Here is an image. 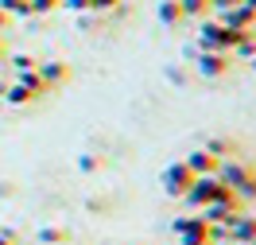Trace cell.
<instances>
[{
    "mask_svg": "<svg viewBox=\"0 0 256 245\" xmlns=\"http://www.w3.org/2000/svg\"><path fill=\"white\" fill-rule=\"evenodd\" d=\"M218 179H222L225 187L240 198V202H252V198H256V171H252L244 160H233V156H229V160H222Z\"/></svg>",
    "mask_w": 256,
    "mask_h": 245,
    "instance_id": "6da1fadb",
    "label": "cell"
},
{
    "mask_svg": "<svg viewBox=\"0 0 256 245\" xmlns=\"http://www.w3.org/2000/svg\"><path fill=\"white\" fill-rule=\"evenodd\" d=\"M175 237L178 245H214L225 237V229L210 226L202 214H182V218H175Z\"/></svg>",
    "mask_w": 256,
    "mask_h": 245,
    "instance_id": "7a4b0ae2",
    "label": "cell"
},
{
    "mask_svg": "<svg viewBox=\"0 0 256 245\" xmlns=\"http://www.w3.org/2000/svg\"><path fill=\"white\" fill-rule=\"evenodd\" d=\"M218 195H225V183L218 179V175H198V179L190 183V191H186L182 198H186V206L198 214L202 206H206V202H214Z\"/></svg>",
    "mask_w": 256,
    "mask_h": 245,
    "instance_id": "3957f363",
    "label": "cell"
},
{
    "mask_svg": "<svg viewBox=\"0 0 256 245\" xmlns=\"http://www.w3.org/2000/svg\"><path fill=\"white\" fill-rule=\"evenodd\" d=\"M198 179L190 167H186V160H175V163H167L163 167V175H160V183H163V191L171 198H182L186 191H190V183Z\"/></svg>",
    "mask_w": 256,
    "mask_h": 245,
    "instance_id": "277c9868",
    "label": "cell"
},
{
    "mask_svg": "<svg viewBox=\"0 0 256 245\" xmlns=\"http://www.w3.org/2000/svg\"><path fill=\"white\" fill-rule=\"evenodd\" d=\"M225 237L233 245H248V241H256V218H248V214H233L229 222H225Z\"/></svg>",
    "mask_w": 256,
    "mask_h": 245,
    "instance_id": "5b68a950",
    "label": "cell"
},
{
    "mask_svg": "<svg viewBox=\"0 0 256 245\" xmlns=\"http://www.w3.org/2000/svg\"><path fill=\"white\" fill-rule=\"evenodd\" d=\"M186 167H190L194 175H218L222 160H218V156H210L206 148H194L190 156H186Z\"/></svg>",
    "mask_w": 256,
    "mask_h": 245,
    "instance_id": "8992f818",
    "label": "cell"
},
{
    "mask_svg": "<svg viewBox=\"0 0 256 245\" xmlns=\"http://www.w3.org/2000/svg\"><path fill=\"white\" fill-rule=\"evenodd\" d=\"M198 70H202L206 78L225 74V55H218V51H202V55H198Z\"/></svg>",
    "mask_w": 256,
    "mask_h": 245,
    "instance_id": "52a82bcc",
    "label": "cell"
},
{
    "mask_svg": "<svg viewBox=\"0 0 256 245\" xmlns=\"http://www.w3.org/2000/svg\"><path fill=\"white\" fill-rule=\"evenodd\" d=\"M35 74L47 82V86H58V82H66V66H62V63H39V70H35Z\"/></svg>",
    "mask_w": 256,
    "mask_h": 245,
    "instance_id": "ba28073f",
    "label": "cell"
},
{
    "mask_svg": "<svg viewBox=\"0 0 256 245\" xmlns=\"http://www.w3.org/2000/svg\"><path fill=\"white\" fill-rule=\"evenodd\" d=\"M0 94H4V98L12 101V105H28V101H35V94L28 90V86H24V82H16V86H4Z\"/></svg>",
    "mask_w": 256,
    "mask_h": 245,
    "instance_id": "9c48e42d",
    "label": "cell"
},
{
    "mask_svg": "<svg viewBox=\"0 0 256 245\" xmlns=\"http://www.w3.org/2000/svg\"><path fill=\"white\" fill-rule=\"evenodd\" d=\"M202 148H206L210 156H218V160H229V156H233V144H229V140H222V136H210Z\"/></svg>",
    "mask_w": 256,
    "mask_h": 245,
    "instance_id": "30bf717a",
    "label": "cell"
},
{
    "mask_svg": "<svg viewBox=\"0 0 256 245\" xmlns=\"http://www.w3.org/2000/svg\"><path fill=\"white\" fill-rule=\"evenodd\" d=\"M182 16H186V12H182V4H178V0H167V4H163V20H167V24H171V20L178 24Z\"/></svg>",
    "mask_w": 256,
    "mask_h": 245,
    "instance_id": "8fae6325",
    "label": "cell"
},
{
    "mask_svg": "<svg viewBox=\"0 0 256 245\" xmlns=\"http://www.w3.org/2000/svg\"><path fill=\"white\" fill-rule=\"evenodd\" d=\"M66 237H70V233L58 229V226H43L39 229V241H66Z\"/></svg>",
    "mask_w": 256,
    "mask_h": 245,
    "instance_id": "7c38bea8",
    "label": "cell"
},
{
    "mask_svg": "<svg viewBox=\"0 0 256 245\" xmlns=\"http://www.w3.org/2000/svg\"><path fill=\"white\" fill-rule=\"evenodd\" d=\"M12 66H16V74H28V70H35V59H32V55H16Z\"/></svg>",
    "mask_w": 256,
    "mask_h": 245,
    "instance_id": "4fadbf2b",
    "label": "cell"
},
{
    "mask_svg": "<svg viewBox=\"0 0 256 245\" xmlns=\"http://www.w3.org/2000/svg\"><path fill=\"white\" fill-rule=\"evenodd\" d=\"M82 171H97V156H82Z\"/></svg>",
    "mask_w": 256,
    "mask_h": 245,
    "instance_id": "5bb4252c",
    "label": "cell"
},
{
    "mask_svg": "<svg viewBox=\"0 0 256 245\" xmlns=\"http://www.w3.org/2000/svg\"><path fill=\"white\" fill-rule=\"evenodd\" d=\"M0 245H16V233H12V229H4V226H0Z\"/></svg>",
    "mask_w": 256,
    "mask_h": 245,
    "instance_id": "9a60e30c",
    "label": "cell"
},
{
    "mask_svg": "<svg viewBox=\"0 0 256 245\" xmlns=\"http://www.w3.org/2000/svg\"><path fill=\"white\" fill-rule=\"evenodd\" d=\"M66 8H74V12H86V8H90V0H66Z\"/></svg>",
    "mask_w": 256,
    "mask_h": 245,
    "instance_id": "2e32d148",
    "label": "cell"
},
{
    "mask_svg": "<svg viewBox=\"0 0 256 245\" xmlns=\"http://www.w3.org/2000/svg\"><path fill=\"white\" fill-rule=\"evenodd\" d=\"M116 0H90V8H112Z\"/></svg>",
    "mask_w": 256,
    "mask_h": 245,
    "instance_id": "e0dca14e",
    "label": "cell"
},
{
    "mask_svg": "<svg viewBox=\"0 0 256 245\" xmlns=\"http://www.w3.org/2000/svg\"><path fill=\"white\" fill-rule=\"evenodd\" d=\"M4 16H8V12H0V28H4Z\"/></svg>",
    "mask_w": 256,
    "mask_h": 245,
    "instance_id": "ac0fdd59",
    "label": "cell"
},
{
    "mask_svg": "<svg viewBox=\"0 0 256 245\" xmlns=\"http://www.w3.org/2000/svg\"><path fill=\"white\" fill-rule=\"evenodd\" d=\"M248 63H252V66H256V55H252V59H248Z\"/></svg>",
    "mask_w": 256,
    "mask_h": 245,
    "instance_id": "d6986e66",
    "label": "cell"
},
{
    "mask_svg": "<svg viewBox=\"0 0 256 245\" xmlns=\"http://www.w3.org/2000/svg\"><path fill=\"white\" fill-rule=\"evenodd\" d=\"M0 55H4V43H0Z\"/></svg>",
    "mask_w": 256,
    "mask_h": 245,
    "instance_id": "ffe728a7",
    "label": "cell"
}]
</instances>
